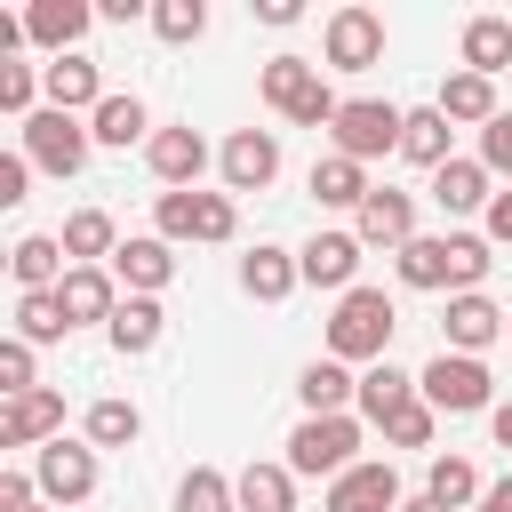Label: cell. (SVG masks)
<instances>
[{
  "label": "cell",
  "instance_id": "obj_35",
  "mask_svg": "<svg viewBox=\"0 0 512 512\" xmlns=\"http://www.w3.org/2000/svg\"><path fill=\"white\" fill-rule=\"evenodd\" d=\"M400 288H448V232H416L400 248Z\"/></svg>",
  "mask_w": 512,
  "mask_h": 512
},
{
  "label": "cell",
  "instance_id": "obj_7",
  "mask_svg": "<svg viewBox=\"0 0 512 512\" xmlns=\"http://www.w3.org/2000/svg\"><path fill=\"white\" fill-rule=\"evenodd\" d=\"M152 224H160V240H232L240 208H232V192H160Z\"/></svg>",
  "mask_w": 512,
  "mask_h": 512
},
{
  "label": "cell",
  "instance_id": "obj_4",
  "mask_svg": "<svg viewBox=\"0 0 512 512\" xmlns=\"http://www.w3.org/2000/svg\"><path fill=\"white\" fill-rule=\"evenodd\" d=\"M360 416H304L296 432H288V472L296 480H344L360 456Z\"/></svg>",
  "mask_w": 512,
  "mask_h": 512
},
{
  "label": "cell",
  "instance_id": "obj_38",
  "mask_svg": "<svg viewBox=\"0 0 512 512\" xmlns=\"http://www.w3.org/2000/svg\"><path fill=\"white\" fill-rule=\"evenodd\" d=\"M488 264H496V256H488V232H448V288H456V296H472V288L488 280Z\"/></svg>",
  "mask_w": 512,
  "mask_h": 512
},
{
  "label": "cell",
  "instance_id": "obj_3",
  "mask_svg": "<svg viewBox=\"0 0 512 512\" xmlns=\"http://www.w3.org/2000/svg\"><path fill=\"white\" fill-rule=\"evenodd\" d=\"M416 392H424V408H440V416H480V408H496V376H488V360H472V352L424 360V368H416Z\"/></svg>",
  "mask_w": 512,
  "mask_h": 512
},
{
  "label": "cell",
  "instance_id": "obj_23",
  "mask_svg": "<svg viewBox=\"0 0 512 512\" xmlns=\"http://www.w3.org/2000/svg\"><path fill=\"white\" fill-rule=\"evenodd\" d=\"M160 336H168L160 296H120V312H112V352H120V360H144Z\"/></svg>",
  "mask_w": 512,
  "mask_h": 512
},
{
  "label": "cell",
  "instance_id": "obj_44",
  "mask_svg": "<svg viewBox=\"0 0 512 512\" xmlns=\"http://www.w3.org/2000/svg\"><path fill=\"white\" fill-rule=\"evenodd\" d=\"M480 168H488V176H512V112H496V120L480 128Z\"/></svg>",
  "mask_w": 512,
  "mask_h": 512
},
{
  "label": "cell",
  "instance_id": "obj_50",
  "mask_svg": "<svg viewBox=\"0 0 512 512\" xmlns=\"http://www.w3.org/2000/svg\"><path fill=\"white\" fill-rule=\"evenodd\" d=\"M488 432H496V448H512V400H496V408H488Z\"/></svg>",
  "mask_w": 512,
  "mask_h": 512
},
{
  "label": "cell",
  "instance_id": "obj_39",
  "mask_svg": "<svg viewBox=\"0 0 512 512\" xmlns=\"http://www.w3.org/2000/svg\"><path fill=\"white\" fill-rule=\"evenodd\" d=\"M64 328H72V320H64L56 288H48V296H16V336H24V344H56Z\"/></svg>",
  "mask_w": 512,
  "mask_h": 512
},
{
  "label": "cell",
  "instance_id": "obj_27",
  "mask_svg": "<svg viewBox=\"0 0 512 512\" xmlns=\"http://www.w3.org/2000/svg\"><path fill=\"white\" fill-rule=\"evenodd\" d=\"M448 136H456V128H448V112H440V104H416V112H408V128H400V160H416V168H448V160H456V152H448Z\"/></svg>",
  "mask_w": 512,
  "mask_h": 512
},
{
  "label": "cell",
  "instance_id": "obj_12",
  "mask_svg": "<svg viewBox=\"0 0 512 512\" xmlns=\"http://www.w3.org/2000/svg\"><path fill=\"white\" fill-rule=\"evenodd\" d=\"M352 232H360V248H408L416 240V200L408 192H392V184H376L368 200H360V216H352Z\"/></svg>",
  "mask_w": 512,
  "mask_h": 512
},
{
  "label": "cell",
  "instance_id": "obj_34",
  "mask_svg": "<svg viewBox=\"0 0 512 512\" xmlns=\"http://www.w3.org/2000/svg\"><path fill=\"white\" fill-rule=\"evenodd\" d=\"M424 496H432V504H448V512H464V504H480L488 488H480L472 456H432V472H424Z\"/></svg>",
  "mask_w": 512,
  "mask_h": 512
},
{
  "label": "cell",
  "instance_id": "obj_17",
  "mask_svg": "<svg viewBox=\"0 0 512 512\" xmlns=\"http://www.w3.org/2000/svg\"><path fill=\"white\" fill-rule=\"evenodd\" d=\"M112 280H128V296H160V288L176 280V248H168L160 232H136V240H120Z\"/></svg>",
  "mask_w": 512,
  "mask_h": 512
},
{
  "label": "cell",
  "instance_id": "obj_15",
  "mask_svg": "<svg viewBox=\"0 0 512 512\" xmlns=\"http://www.w3.org/2000/svg\"><path fill=\"white\" fill-rule=\"evenodd\" d=\"M296 272L312 280V288H360L352 272H360V232H312L304 248H296Z\"/></svg>",
  "mask_w": 512,
  "mask_h": 512
},
{
  "label": "cell",
  "instance_id": "obj_24",
  "mask_svg": "<svg viewBox=\"0 0 512 512\" xmlns=\"http://www.w3.org/2000/svg\"><path fill=\"white\" fill-rule=\"evenodd\" d=\"M296 280H304V272H296V256H288V248H272V240H256V248L240 256V288H248L256 304H280Z\"/></svg>",
  "mask_w": 512,
  "mask_h": 512
},
{
  "label": "cell",
  "instance_id": "obj_32",
  "mask_svg": "<svg viewBox=\"0 0 512 512\" xmlns=\"http://www.w3.org/2000/svg\"><path fill=\"white\" fill-rule=\"evenodd\" d=\"M232 488H240V512H296V472L288 464H248Z\"/></svg>",
  "mask_w": 512,
  "mask_h": 512
},
{
  "label": "cell",
  "instance_id": "obj_25",
  "mask_svg": "<svg viewBox=\"0 0 512 512\" xmlns=\"http://www.w3.org/2000/svg\"><path fill=\"white\" fill-rule=\"evenodd\" d=\"M408 400H424L408 368H392V360H376V368H360V416H368V424H392V416H400Z\"/></svg>",
  "mask_w": 512,
  "mask_h": 512
},
{
  "label": "cell",
  "instance_id": "obj_20",
  "mask_svg": "<svg viewBox=\"0 0 512 512\" xmlns=\"http://www.w3.org/2000/svg\"><path fill=\"white\" fill-rule=\"evenodd\" d=\"M96 24V8L88 0H32L24 8V32H32V48H48V56H72V40Z\"/></svg>",
  "mask_w": 512,
  "mask_h": 512
},
{
  "label": "cell",
  "instance_id": "obj_5",
  "mask_svg": "<svg viewBox=\"0 0 512 512\" xmlns=\"http://www.w3.org/2000/svg\"><path fill=\"white\" fill-rule=\"evenodd\" d=\"M400 128H408V112L400 104H384V96H344V112H336V152L344 160H384V152H400Z\"/></svg>",
  "mask_w": 512,
  "mask_h": 512
},
{
  "label": "cell",
  "instance_id": "obj_36",
  "mask_svg": "<svg viewBox=\"0 0 512 512\" xmlns=\"http://www.w3.org/2000/svg\"><path fill=\"white\" fill-rule=\"evenodd\" d=\"M176 512H240V488L216 472V464H192L176 480Z\"/></svg>",
  "mask_w": 512,
  "mask_h": 512
},
{
  "label": "cell",
  "instance_id": "obj_42",
  "mask_svg": "<svg viewBox=\"0 0 512 512\" xmlns=\"http://www.w3.org/2000/svg\"><path fill=\"white\" fill-rule=\"evenodd\" d=\"M32 96H40V72L32 64H0V112H16V120H32Z\"/></svg>",
  "mask_w": 512,
  "mask_h": 512
},
{
  "label": "cell",
  "instance_id": "obj_9",
  "mask_svg": "<svg viewBox=\"0 0 512 512\" xmlns=\"http://www.w3.org/2000/svg\"><path fill=\"white\" fill-rule=\"evenodd\" d=\"M32 480H40V496L64 512V504H88L96 496V448H80V440H48V448H32Z\"/></svg>",
  "mask_w": 512,
  "mask_h": 512
},
{
  "label": "cell",
  "instance_id": "obj_31",
  "mask_svg": "<svg viewBox=\"0 0 512 512\" xmlns=\"http://www.w3.org/2000/svg\"><path fill=\"white\" fill-rule=\"evenodd\" d=\"M504 64H512V24H504V16H472V24H464V72L496 80Z\"/></svg>",
  "mask_w": 512,
  "mask_h": 512
},
{
  "label": "cell",
  "instance_id": "obj_30",
  "mask_svg": "<svg viewBox=\"0 0 512 512\" xmlns=\"http://www.w3.org/2000/svg\"><path fill=\"white\" fill-rule=\"evenodd\" d=\"M64 256H72V264H112V256H120V224H112L104 208H72V216H64Z\"/></svg>",
  "mask_w": 512,
  "mask_h": 512
},
{
  "label": "cell",
  "instance_id": "obj_29",
  "mask_svg": "<svg viewBox=\"0 0 512 512\" xmlns=\"http://www.w3.org/2000/svg\"><path fill=\"white\" fill-rule=\"evenodd\" d=\"M432 200H440L448 216H472V208L488 216L496 192H488V168H480V160H448V168H432Z\"/></svg>",
  "mask_w": 512,
  "mask_h": 512
},
{
  "label": "cell",
  "instance_id": "obj_19",
  "mask_svg": "<svg viewBox=\"0 0 512 512\" xmlns=\"http://www.w3.org/2000/svg\"><path fill=\"white\" fill-rule=\"evenodd\" d=\"M40 88H48V104L72 112V120L104 104V72H96V56H56V64H40Z\"/></svg>",
  "mask_w": 512,
  "mask_h": 512
},
{
  "label": "cell",
  "instance_id": "obj_8",
  "mask_svg": "<svg viewBox=\"0 0 512 512\" xmlns=\"http://www.w3.org/2000/svg\"><path fill=\"white\" fill-rule=\"evenodd\" d=\"M384 64V16L376 8H336L320 32V72H368Z\"/></svg>",
  "mask_w": 512,
  "mask_h": 512
},
{
  "label": "cell",
  "instance_id": "obj_14",
  "mask_svg": "<svg viewBox=\"0 0 512 512\" xmlns=\"http://www.w3.org/2000/svg\"><path fill=\"white\" fill-rule=\"evenodd\" d=\"M144 160H152V176H160L168 192H192L200 168H208V136H200V128H152Z\"/></svg>",
  "mask_w": 512,
  "mask_h": 512
},
{
  "label": "cell",
  "instance_id": "obj_33",
  "mask_svg": "<svg viewBox=\"0 0 512 512\" xmlns=\"http://www.w3.org/2000/svg\"><path fill=\"white\" fill-rule=\"evenodd\" d=\"M440 112H448V120H480V128H488L504 104H496V80H480V72H448V80H440Z\"/></svg>",
  "mask_w": 512,
  "mask_h": 512
},
{
  "label": "cell",
  "instance_id": "obj_40",
  "mask_svg": "<svg viewBox=\"0 0 512 512\" xmlns=\"http://www.w3.org/2000/svg\"><path fill=\"white\" fill-rule=\"evenodd\" d=\"M152 32H160L168 48H184V40L208 32V8H200V0H152Z\"/></svg>",
  "mask_w": 512,
  "mask_h": 512
},
{
  "label": "cell",
  "instance_id": "obj_41",
  "mask_svg": "<svg viewBox=\"0 0 512 512\" xmlns=\"http://www.w3.org/2000/svg\"><path fill=\"white\" fill-rule=\"evenodd\" d=\"M432 432H440V408H424V400H408V408L384 424V440H392V448H432Z\"/></svg>",
  "mask_w": 512,
  "mask_h": 512
},
{
  "label": "cell",
  "instance_id": "obj_18",
  "mask_svg": "<svg viewBox=\"0 0 512 512\" xmlns=\"http://www.w3.org/2000/svg\"><path fill=\"white\" fill-rule=\"evenodd\" d=\"M440 336H448L440 352H472V360H480V352L504 336V312H496L480 288H472V296H448V312H440Z\"/></svg>",
  "mask_w": 512,
  "mask_h": 512
},
{
  "label": "cell",
  "instance_id": "obj_48",
  "mask_svg": "<svg viewBox=\"0 0 512 512\" xmlns=\"http://www.w3.org/2000/svg\"><path fill=\"white\" fill-rule=\"evenodd\" d=\"M472 512H512V472H504V480H488V496H480Z\"/></svg>",
  "mask_w": 512,
  "mask_h": 512
},
{
  "label": "cell",
  "instance_id": "obj_2",
  "mask_svg": "<svg viewBox=\"0 0 512 512\" xmlns=\"http://www.w3.org/2000/svg\"><path fill=\"white\" fill-rule=\"evenodd\" d=\"M256 88H264V104L280 112V120H296V128H336V112H344V96L320 80V64H304V56H272L264 72H256Z\"/></svg>",
  "mask_w": 512,
  "mask_h": 512
},
{
  "label": "cell",
  "instance_id": "obj_45",
  "mask_svg": "<svg viewBox=\"0 0 512 512\" xmlns=\"http://www.w3.org/2000/svg\"><path fill=\"white\" fill-rule=\"evenodd\" d=\"M32 496H40V480H32L24 464H8V472H0V512H40Z\"/></svg>",
  "mask_w": 512,
  "mask_h": 512
},
{
  "label": "cell",
  "instance_id": "obj_37",
  "mask_svg": "<svg viewBox=\"0 0 512 512\" xmlns=\"http://www.w3.org/2000/svg\"><path fill=\"white\" fill-rule=\"evenodd\" d=\"M136 432H144L136 400H96L88 408V448H136Z\"/></svg>",
  "mask_w": 512,
  "mask_h": 512
},
{
  "label": "cell",
  "instance_id": "obj_21",
  "mask_svg": "<svg viewBox=\"0 0 512 512\" xmlns=\"http://www.w3.org/2000/svg\"><path fill=\"white\" fill-rule=\"evenodd\" d=\"M296 400H304V416H352L360 408V376L344 360H312L296 376Z\"/></svg>",
  "mask_w": 512,
  "mask_h": 512
},
{
  "label": "cell",
  "instance_id": "obj_6",
  "mask_svg": "<svg viewBox=\"0 0 512 512\" xmlns=\"http://www.w3.org/2000/svg\"><path fill=\"white\" fill-rule=\"evenodd\" d=\"M88 152H96L88 120H72V112H56V104H40V112L24 120V160H32V168H48V176H80Z\"/></svg>",
  "mask_w": 512,
  "mask_h": 512
},
{
  "label": "cell",
  "instance_id": "obj_1",
  "mask_svg": "<svg viewBox=\"0 0 512 512\" xmlns=\"http://www.w3.org/2000/svg\"><path fill=\"white\" fill-rule=\"evenodd\" d=\"M392 328H400V312H392V296L384 288H344L336 296V312H328V360H384L392 352Z\"/></svg>",
  "mask_w": 512,
  "mask_h": 512
},
{
  "label": "cell",
  "instance_id": "obj_51",
  "mask_svg": "<svg viewBox=\"0 0 512 512\" xmlns=\"http://www.w3.org/2000/svg\"><path fill=\"white\" fill-rule=\"evenodd\" d=\"M400 512H448V504H432V496H408V504H400Z\"/></svg>",
  "mask_w": 512,
  "mask_h": 512
},
{
  "label": "cell",
  "instance_id": "obj_52",
  "mask_svg": "<svg viewBox=\"0 0 512 512\" xmlns=\"http://www.w3.org/2000/svg\"><path fill=\"white\" fill-rule=\"evenodd\" d=\"M504 336H512V312H504Z\"/></svg>",
  "mask_w": 512,
  "mask_h": 512
},
{
  "label": "cell",
  "instance_id": "obj_47",
  "mask_svg": "<svg viewBox=\"0 0 512 512\" xmlns=\"http://www.w3.org/2000/svg\"><path fill=\"white\" fill-rule=\"evenodd\" d=\"M488 240H512V184L488 200Z\"/></svg>",
  "mask_w": 512,
  "mask_h": 512
},
{
  "label": "cell",
  "instance_id": "obj_28",
  "mask_svg": "<svg viewBox=\"0 0 512 512\" xmlns=\"http://www.w3.org/2000/svg\"><path fill=\"white\" fill-rule=\"evenodd\" d=\"M376 184H368V168L360 160H344V152H328V160H312V200L320 208H352L360 216V200H368Z\"/></svg>",
  "mask_w": 512,
  "mask_h": 512
},
{
  "label": "cell",
  "instance_id": "obj_22",
  "mask_svg": "<svg viewBox=\"0 0 512 512\" xmlns=\"http://www.w3.org/2000/svg\"><path fill=\"white\" fill-rule=\"evenodd\" d=\"M8 272H16V288H24V296H48V288L72 272V256H64V240H48V232H24V240L8 248Z\"/></svg>",
  "mask_w": 512,
  "mask_h": 512
},
{
  "label": "cell",
  "instance_id": "obj_10",
  "mask_svg": "<svg viewBox=\"0 0 512 512\" xmlns=\"http://www.w3.org/2000/svg\"><path fill=\"white\" fill-rule=\"evenodd\" d=\"M216 168H224V192H264L280 176V136L272 128H232L224 152H216Z\"/></svg>",
  "mask_w": 512,
  "mask_h": 512
},
{
  "label": "cell",
  "instance_id": "obj_26",
  "mask_svg": "<svg viewBox=\"0 0 512 512\" xmlns=\"http://www.w3.org/2000/svg\"><path fill=\"white\" fill-rule=\"evenodd\" d=\"M88 136H96V144H112V152H128V144H152V112H144L136 96H104V104L88 112Z\"/></svg>",
  "mask_w": 512,
  "mask_h": 512
},
{
  "label": "cell",
  "instance_id": "obj_46",
  "mask_svg": "<svg viewBox=\"0 0 512 512\" xmlns=\"http://www.w3.org/2000/svg\"><path fill=\"white\" fill-rule=\"evenodd\" d=\"M24 184H32V160H24V152H0V208H16Z\"/></svg>",
  "mask_w": 512,
  "mask_h": 512
},
{
  "label": "cell",
  "instance_id": "obj_16",
  "mask_svg": "<svg viewBox=\"0 0 512 512\" xmlns=\"http://www.w3.org/2000/svg\"><path fill=\"white\" fill-rule=\"evenodd\" d=\"M56 304H64V320H72V328H88V320H104V328H112V312H120L112 264H72V272L56 280Z\"/></svg>",
  "mask_w": 512,
  "mask_h": 512
},
{
  "label": "cell",
  "instance_id": "obj_13",
  "mask_svg": "<svg viewBox=\"0 0 512 512\" xmlns=\"http://www.w3.org/2000/svg\"><path fill=\"white\" fill-rule=\"evenodd\" d=\"M400 504H408V496H400V472L368 456V464H352L344 480H328V504H320V512H400Z\"/></svg>",
  "mask_w": 512,
  "mask_h": 512
},
{
  "label": "cell",
  "instance_id": "obj_49",
  "mask_svg": "<svg viewBox=\"0 0 512 512\" xmlns=\"http://www.w3.org/2000/svg\"><path fill=\"white\" fill-rule=\"evenodd\" d=\"M256 16H264V24H296L304 8H296V0H256Z\"/></svg>",
  "mask_w": 512,
  "mask_h": 512
},
{
  "label": "cell",
  "instance_id": "obj_11",
  "mask_svg": "<svg viewBox=\"0 0 512 512\" xmlns=\"http://www.w3.org/2000/svg\"><path fill=\"white\" fill-rule=\"evenodd\" d=\"M48 440H64V392H16L8 408H0V448H48Z\"/></svg>",
  "mask_w": 512,
  "mask_h": 512
},
{
  "label": "cell",
  "instance_id": "obj_43",
  "mask_svg": "<svg viewBox=\"0 0 512 512\" xmlns=\"http://www.w3.org/2000/svg\"><path fill=\"white\" fill-rule=\"evenodd\" d=\"M0 392H8V400H16V392H40V384H32V344H24V336L0 344Z\"/></svg>",
  "mask_w": 512,
  "mask_h": 512
}]
</instances>
